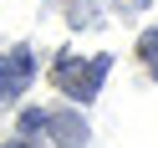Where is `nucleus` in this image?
<instances>
[{"mask_svg": "<svg viewBox=\"0 0 158 148\" xmlns=\"http://www.w3.org/2000/svg\"><path fill=\"white\" fill-rule=\"evenodd\" d=\"M143 61H148V72L158 77V31H153V36H143Z\"/></svg>", "mask_w": 158, "mask_h": 148, "instance_id": "obj_3", "label": "nucleus"}, {"mask_svg": "<svg viewBox=\"0 0 158 148\" xmlns=\"http://www.w3.org/2000/svg\"><path fill=\"white\" fill-rule=\"evenodd\" d=\"M102 72H107V61H102V56H97V61H87V66L61 61V66H56V87H61L66 97H82V102H87V97L97 92V82H102Z\"/></svg>", "mask_w": 158, "mask_h": 148, "instance_id": "obj_1", "label": "nucleus"}, {"mask_svg": "<svg viewBox=\"0 0 158 148\" xmlns=\"http://www.w3.org/2000/svg\"><path fill=\"white\" fill-rule=\"evenodd\" d=\"M31 66H36V61H31V51H21V46L0 56V102H10V97H21V92H26Z\"/></svg>", "mask_w": 158, "mask_h": 148, "instance_id": "obj_2", "label": "nucleus"}]
</instances>
